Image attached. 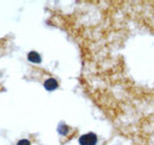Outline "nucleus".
<instances>
[{
	"instance_id": "obj_1",
	"label": "nucleus",
	"mask_w": 154,
	"mask_h": 145,
	"mask_svg": "<svg viewBox=\"0 0 154 145\" xmlns=\"http://www.w3.org/2000/svg\"><path fill=\"white\" fill-rule=\"evenodd\" d=\"M96 142H97L96 136L93 135V133H88V135L83 136V137L80 139L81 145H95Z\"/></svg>"
},
{
	"instance_id": "obj_2",
	"label": "nucleus",
	"mask_w": 154,
	"mask_h": 145,
	"mask_svg": "<svg viewBox=\"0 0 154 145\" xmlns=\"http://www.w3.org/2000/svg\"><path fill=\"white\" fill-rule=\"evenodd\" d=\"M29 60L31 62H33V63H39L41 62V56L38 55L37 52L32 51V52H30V54H29Z\"/></svg>"
},
{
	"instance_id": "obj_3",
	"label": "nucleus",
	"mask_w": 154,
	"mask_h": 145,
	"mask_svg": "<svg viewBox=\"0 0 154 145\" xmlns=\"http://www.w3.org/2000/svg\"><path fill=\"white\" fill-rule=\"evenodd\" d=\"M56 87H57V82L54 80V78H50V80H47V81L45 82V88L49 89V90H52V89H55Z\"/></svg>"
},
{
	"instance_id": "obj_4",
	"label": "nucleus",
	"mask_w": 154,
	"mask_h": 145,
	"mask_svg": "<svg viewBox=\"0 0 154 145\" xmlns=\"http://www.w3.org/2000/svg\"><path fill=\"white\" fill-rule=\"evenodd\" d=\"M17 145H31L30 144V142L29 140H26V139H21V140H19L18 142V144Z\"/></svg>"
}]
</instances>
